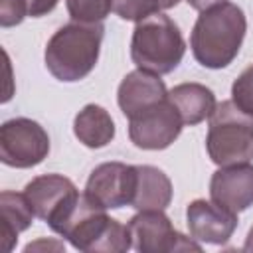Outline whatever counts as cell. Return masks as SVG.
Segmentation results:
<instances>
[{
  "mask_svg": "<svg viewBox=\"0 0 253 253\" xmlns=\"http://www.w3.org/2000/svg\"><path fill=\"white\" fill-rule=\"evenodd\" d=\"M172 182L164 174V170L138 164L136 166V180L130 206L138 211L142 210H166L172 202Z\"/></svg>",
  "mask_w": 253,
  "mask_h": 253,
  "instance_id": "cell-14",
  "label": "cell"
},
{
  "mask_svg": "<svg viewBox=\"0 0 253 253\" xmlns=\"http://www.w3.org/2000/svg\"><path fill=\"white\" fill-rule=\"evenodd\" d=\"M134 180L136 166L117 160L103 162L89 174L85 184V196L105 210H119L123 206H130Z\"/></svg>",
  "mask_w": 253,
  "mask_h": 253,
  "instance_id": "cell-9",
  "label": "cell"
},
{
  "mask_svg": "<svg viewBox=\"0 0 253 253\" xmlns=\"http://www.w3.org/2000/svg\"><path fill=\"white\" fill-rule=\"evenodd\" d=\"M67 12L75 22H103L115 8V0H65Z\"/></svg>",
  "mask_w": 253,
  "mask_h": 253,
  "instance_id": "cell-19",
  "label": "cell"
},
{
  "mask_svg": "<svg viewBox=\"0 0 253 253\" xmlns=\"http://www.w3.org/2000/svg\"><path fill=\"white\" fill-rule=\"evenodd\" d=\"M170 103L176 107V111L182 117V123L188 126L200 125L202 121L210 119L217 101L210 87L202 83H180L168 91Z\"/></svg>",
  "mask_w": 253,
  "mask_h": 253,
  "instance_id": "cell-15",
  "label": "cell"
},
{
  "mask_svg": "<svg viewBox=\"0 0 253 253\" xmlns=\"http://www.w3.org/2000/svg\"><path fill=\"white\" fill-rule=\"evenodd\" d=\"M186 53V42L178 24L166 14H152L136 22L130 40V59L138 69L172 73Z\"/></svg>",
  "mask_w": 253,
  "mask_h": 253,
  "instance_id": "cell-4",
  "label": "cell"
},
{
  "mask_svg": "<svg viewBox=\"0 0 253 253\" xmlns=\"http://www.w3.org/2000/svg\"><path fill=\"white\" fill-rule=\"evenodd\" d=\"M24 196L36 217L51 223L79 196V190L61 174H42L26 184Z\"/></svg>",
  "mask_w": 253,
  "mask_h": 253,
  "instance_id": "cell-10",
  "label": "cell"
},
{
  "mask_svg": "<svg viewBox=\"0 0 253 253\" xmlns=\"http://www.w3.org/2000/svg\"><path fill=\"white\" fill-rule=\"evenodd\" d=\"M73 134L87 148H103L115 138V121L101 105H85L73 119Z\"/></svg>",
  "mask_w": 253,
  "mask_h": 253,
  "instance_id": "cell-16",
  "label": "cell"
},
{
  "mask_svg": "<svg viewBox=\"0 0 253 253\" xmlns=\"http://www.w3.org/2000/svg\"><path fill=\"white\" fill-rule=\"evenodd\" d=\"M166 97H168V89L160 79V75L144 69H134L126 73L117 91L119 109L126 119L150 109L152 105L164 101Z\"/></svg>",
  "mask_w": 253,
  "mask_h": 253,
  "instance_id": "cell-13",
  "label": "cell"
},
{
  "mask_svg": "<svg viewBox=\"0 0 253 253\" xmlns=\"http://www.w3.org/2000/svg\"><path fill=\"white\" fill-rule=\"evenodd\" d=\"M182 128V117L168 97L128 119V138L142 150L168 148L180 136Z\"/></svg>",
  "mask_w": 253,
  "mask_h": 253,
  "instance_id": "cell-8",
  "label": "cell"
},
{
  "mask_svg": "<svg viewBox=\"0 0 253 253\" xmlns=\"http://www.w3.org/2000/svg\"><path fill=\"white\" fill-rule=\"evenodd\" d=\"M51 231L87 253H125L132 247L128 225L105 213V208L79 194L51 223Z\"/></svg>",
  "mask_w": 253,
  "mask_h": 253,
  "instance_id": "cell-1",
  "label": "cell"
},
{
  "mask_svg": "<svg viewBox=\"0 0 253 253\" xmlns=\"http://www.w3.org/2000/svg\"><path fill=\"white\" fill-rule=\"evenodd\" d=\"M206 150L213 164L231 166L253 160V119L233 101L215 105L206 134Z\"/></svg>",
  "mask_w": 253,
  "mask_h": 253,
  "instance_id": "cell-5",
  "label": "cell"
},
{
  "mask_svg": "<svg viewBox=\"0 0 253 253\" xmlns=\"http://www.w3.org/2000/svg\"><path fill=\"white\" fill-rule=\"evenodd\" d=\"M245 32L247 20L243 10L233 2L217 4L200 12L190 34L192 53L200 65L223 69L237 57Z\"/></svg>",
  "mask_w": 253,
  "mask_h": 253,
  "instance_id": "cell-2",
  "label": "cell"
},
{
  "mask_svg": "<svg viewBox=\"0 0 253 253\" xmlns=\"http://www.w3.org/2000/svg\"><path fill=\"white\" fill-rule=\"evenodd\" d=\"M243 251H251V253H253V225H251V229H249V233H247V237H245Z\"/></svg>",
  "mask_w": 253,
  "mask_h": 253,
  "instance_id": "cell-24",
  "label": "cell"
},
{
  "mask_svg": "<svg viewBox=\"0 0 253 253\" xmlns=\"http://www.w3.org/2000/svg\"><path fill=\"white\" fill-rule=\"evenodd\" d=\"M231 101L253 119V65L245 67L231 85Z\"/></svg>",
  "mask_w": 253,
  "mask_h": 253,
  "instance_id": "cell-20",
  "label": "cell"
},
{
  "mask_svg": "<svg viewBox=\"0 0 253 253\" xmlns=\"http://www.w3.org/2000/svg\"><path fill=\"white\" fill-rule=\"evenodd\" d=\"M49 154V136L45 128L28 119L16 117L0 126V160L12 168H32Z\"/></svg>",
  "mask_w": 253,
  "mask_h": 253,
  "instance_id": "cell-6",
  "label": "cell"
},
{
  "mask_svg": "<svg viewBox=\"0 0 253 253\" xmlns=\"http://www.w3.org/2000/svg\"><path fill=\"white\" fill-rule=\"evenodd\" d=\"M132 247L140 253H172V251H202L196 239H188L174 229L164 210H142L128 219Z\"/></svg>",
  "mask_w": 253,
  "mask_h": 253,
  "instance_id": "cell-7",
  "label": "cell"
},
{
  "mask_svg": "<svg viewBox=\"0 0 253 253\" xmlns=\"http://www.w3.org/2000/svg\"><path fill=\"white\" fill-rule=\"evenodd\" d=\"M180 0H115V14L126 22H140L152 14L174 8Z\"/></svg>",
  "mask_w": 253,
  "mask_h": 253,
  "instance_id": "cell-18",
  "label": "cell"
},
{
  "mask_svg": "<svg viewBox=\"0 0 253 253\" xmlns=\"http://www.w3.org/2000/svg\"><path fill=\"white\" fill-rule=\"evenodd\" d=\"M186 223L190 237L198 243L223 245L237 229V213L200 198L188 204Z\"/></svg>",
  "mask_w": 253,
  "mask_h": 253,
  "instance_id": "cell-11",
  "label": "cell"
},
{
  "mask_svg": "<svg viewBox=\"0 0 253 253\" xmlns=\"http://www.w3.org/2000/svg\"><path fill=\"white\" fill-rule=\"evenodd\" d=\"M28 14V2L26 0H0V26L12 28L24 22Z\"/></svg>",
  "mask_w": 253,
  "mask_h": 253,
  "instance_id": "cell-21",
  "label": "cell"
},
{
  "mask_svg": "<svg viewBox=\"0 0 253 253\" xmlns=\"http://www.w3.org/2000/svg\"><path fill=\"white\" fill-rule=\"evenodd\" d=\"M28 2V14L32 18H40V16H45L49 14L59 0H26Z\"/></svg>",
  "mask_w": 253,
  "mask_h": 253,
  "instance_id": "cell-22",
  "label": "cell"
},
{
  "mask_svg": "<svg viewBox=\"0 0 253 253\" xmlns=\"http://www.w3.org/2000/svg\"><path fill=\"white\" fill-rule=\"evenodd\" d=\"M186 2H188L190 8H194L198 12H204V10H210V8L217 6V4H223L227 0H186Z\"/></svg>",
  "mask_w": 253,
  "mask_h": 253,
  "instance_id": "cell-23",
  "label": "cell"
},
{
  "mask_svg": "<svg viewBox=\"0 0 253 253\" xmlns=\"http://www.w3.org/2000/svg\"><path fill=\"white\" fill-rule=\"evenodd\" d=\"M210 198L233 213L245 211L253 206V166L249 162L219 166L210 180Z\"/></svg>",
  "mask_w": 253,
  "mask_h": 253,
  "instance_id": "cell-12",
  "label": "cell"
},
{
  "mask_svg": "<svg viewBox=\"0 0 253 253\" xmlns=\"http://www.w3.org/2000/svg\"><path fill=\"white\" fill-rule=\"evenodd\" d=\"M105 36L103 22H69L61 26L47 42L43 61L47 71L65 83L85 79L97 65L101 42Z\"/></svg>",
  "mask_w": 253,
  "mask_h": 253,
  "instance_id": "cell-3",
  "label": "cell"
},
{
  "mask_svg": "<svg viewBox=\"0 0 253 253\" xmlns=\"http://www.w3.org/2000/svg\"><path fill=\"white\" fill-rule=\"evenodd\" d=\"M0 211H2L4 249L12 251L16 241H18V235L32 225L36 213L32 211L24 192L16 194V192H10V190H4L0 194Z\"/></svg>",
  "mask_w": 253,
  "mask_h": 253,
  "instance_id": "cell-17",
  "label": "cell"
}]
</instances>
